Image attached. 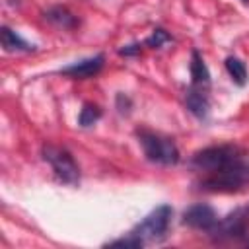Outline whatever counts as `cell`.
Returning <instances> with one entry per match:
<instances>
[{"label":"cell","mask_w":249,"mask_h":249,"mask_svg":"<svg viewBox=\"0 0 249 249\" xmlns=\"http://www.w3.org/2000/svg\"><path fill=\"white\" fill-rule=\"evenodd\" d=\"M185 103L187 109L196 117V119H206L208 111H210V101H208V93L206 88H198V86H191L185 93Z\"/></svg>","instance_id":"9c48e42d"},{"label":"cell","mask_w":249,"mask_h":249,"mask_svg":"<svg viewBox=\"0 0 249 249\" xmlns=\"http://www.w3.org/2000/svg\"><path fill=\"white\" fill-rule=\"evenodd\" d=\"M43 16H45V19L49 23H53L54 27H60V29H74L80 23L78 18L68 8H64V6H53Z\"/></svg>","instance_id":"30bf717a"},{"label":"cell","mask_w":249,"mask_h":249,"mask_svg":"<svg viewBox=\"0 0 249 249\" xmlns=\"http://www.w3.org/2000/svg\"><path fill=\"white\" fill-rule=\"evenodd\" d=\"M247 243H249V241H247Z\"/></svg>","instance_id":"d6986e66"},{"label":"cell","mask_w":249,"mask_h":249,"mask_svg":"<svg viewBox=\"0 0 249 249\" xmlns=\"http://www.w3.org/2000/svg\"><path fill=\"white\" fill-rule=\"evenodd\" d=\"M41 154H43V160L51 163V167L60 183H64V185L80 183V167L66 148H60L54 144H45Z\"/></svg>","instance_id":"5b68a950"},{"label":"cell","mask_w":249,"mask_h":249,"mask_svg":"<svg viewBox=\"0 0 249 249\" xmlns=\"http://www.w3.org/2000/svg\"><path fill=\"white\" fill-rule=\"evenodd\" d=\"M189 70H191V86H198V88H208L210 84V72L200 56L198 51H193L191 53V64H189Z\"/></svg>","instance_id":"7c38bea8"},{"label":"cell","mask_w":249,"mask_h":249,"mask_svg":"<svg viewBox=\"0 0 249 249\" xmlns=\"http://www.w3.org/2000/svg\"><path fill=\"white\" fill-rule=\"evenodd\" d=\"M171 41V35L165 31V29H161V27H158V29H154V33L144 41L148 47H152V49H160L163 43H169Z\"/></svg>","instance_id":"9a60e30c"},{"label":"cell","mask_w":249,"mask_h":249,"mask_svg":"<svg viewBox=\"0 0 249 249\" xmlns=\"http://www.w3.org/2000/svg\"><path fill=\"white\" fill-rule=\"evenodd\" d=\"M103 64H105V56L103 54H95V56H88V58L76 60L70 66L60 68V74H64L68 78H76V80H86V78L95 76L103 68Z\"/></svg>","instance_id":"ba28073f"},{"label":"cell","mask_w":249,"mask_h":249,"mask_svg":"<svg viewBox=\"0 0 249 249\" xmlns=\"http://www.w3.org/2000/svg\"><path fill=\"white\" fill-rule=\"evenodd\" d=\"M99 119H101V109L95 103H84V107H82V111L78 115V124L88 128V126L95 124Z\"/></svg>","instance_id":"5bb4252c"},{"label":"cell","mask_w":249,"mask_h":249,"mask_svg":"<svg viewBox=\"0 0 249 249\" xmlns=\"http://www.w3.org/2000/svg\"><path fill=\"white\" fill-rule=\"evenodd\" d=\"M138 53H140V43L126 45V47L119 49V54H123V56H134V54H138Z\"/></svg>","instance_id":"e0dca14e"},{"label":"cell","mask_w":249,"mask_h":249,"mask_svg":"<svg viewBox=\"0 0 249 249\" xmlns=\"http://www.w3.org/2000/svg\"><path fill=\"white\" fill-rule=\"evenodd\" d=\"M0 35H2V47L8 53H31V51H35V45H31L29 41H25L18 31L10 29L8 25L2 27V33Z\"/></svg>","instance_id":"8fae6325"},{"label":"cell","mask_w":249,"mask_h":249,"mask_svg":"<svg viewBox=\"0 0 249 249\" xmlns=\"http://www.w3.org/2000/svg\"><path fill=\"white\" fill-rule=\"evenodd\" d=\"M136 136H138V142H140L148 161L165 165V167L175 165L179 161V150L169 136H163V134L152 132V130H138Z\"/></svg>","instance_id":"7a4b0ae2"},{"label":"cell","mask_w":249,"mask_h":249,"mask_svg":"<svg viewBox=\"0 0 249 249\" xmlns=\"http://www.w3.org/2000/svg\"><path fill=\"white\" fill-rule=\"evenodd\" d=\"M218 212L210 206V204H204V202H198V204H193L189 206L185 212H183V224L195 228V230H204V231H210L216 222H218Z\"/></svg>","instance_id":"8992f818"},{"label":"cell","mask_w":249,"mask_h":249,"mask_svg":"<svg viewBox=\"0 0 249 249\" xmlns=\"http://www.w3.org/2000/svg\"><path fill=\"white\" fill-rule=\"evenodd\" d=\"M214 239H237L245 233V218L241 210L228 214L224 220H218L216 226L208 231Z\"/></svg>","instance_id":"52a82bcc"},{"label":"cell","mask_w":249,"mask_h":249,"mask_svg":"<svg viewBox=\"0 0 249 249\" xmlns=\"http://www.w3.org/2000/svg\"><path fill=\"white\" fill-rule=\"evenodd\" d=\"M171 216H173V208L169 204H160L148 216H144L128 233L134 235L136 239H140L144 245L160 243L167 235V230H169V224H171Z\"/></svg>","instance_id":"3957f363"},{"label":"cell","mask_w":249,"mask_h":249,"mask_svg":"<svg viewBox=\"0 0 249 249\" xmlns=\"http://www.w3.org/2000/svg\"><path fill=\"white\" fill-rule=\"evenodd\" d=\"M105 247H144V243L140 239H136L134 235H126L123 239H115V241H109Z\"/></svg>","instance_id":"2e32d148"},{"label":"cell","mask_w":249,"mask_h":249,"mask_svg":"<svg viewBox=\"0 0 249 249\" xmlns=\"http://www.w3.org/2000/svg\"><path fill=\"white\" fill-rule=\"evenodd\" d=\"M243 2H247V0H243Z\"/></svg>","instance_id":"ac0fdd59"},{"label":"cell","mask_w":249,"mask_h":249,"mask_svg":"<svg viewBox=\"0 0 249 249\" xmlns=\"http://www.w3.org/2000/svg\"><path fill=\"white\" fill-rule=\"evenodd\" d=\"M226 70H228V74L231 76V80L237 86H245L247 84V68L237 56H228L226 58Z\"/></svg>","instance_id":"4fadbf2b"},{"label":"cell","mask_w":249,"mask_h":249,"mask_svg":"<svg viewBox=\"0 0 249 249\" xmlns=\"http://www.w3.org/2000/svg\"><path fill=\"white\" fill-rule=\"evenodd\" d=\"M241 150L237 146L231 144H220V146H208L204 150H198L193 158H191V165L198 171H206V173H214L222 167H226L228 163L235 161L237 158H241Z\"/></svg>","instance_id":"277c9868"},{"label":"cell","mask_w":249,"mask_h":249,"mask_svg":"<svg viewBox=\"0 0 249 249\" xmlns=\"http://www.w3.org/2000/svg\"><path fill=\"white\" fill-rule=\"evenodd\" d=\"M245 185H249V160L243 156L200 181V189L210 193H237Z\"/></svg>","instance_id":"6da1fadb"}]
</instances>
